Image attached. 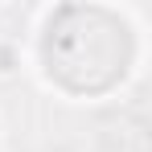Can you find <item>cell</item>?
<instances>
[{
	"mask_svg": "<svg viewBox=\"0 0 152 152\" xmlns=\"http://www.w3.org/2000/svg\"><path fill=\"white\" fill-rule=\"evenodd\" d=\"M25 74L58 103L99 107L132 91L148 66V21L136 4L58 0L29 21Z\"/></svg>",
	"mask_w": 152,
	"mask_h": 152,
	"instance_id": "obj_1",
	"label": "cell"
},
{
	"mask_svg": "<svg viewBox=\"0 0 152 152\" xmlns=\"http://www.w3.org/2000/svg\"><path fill=\"white\" fill-rule=\"evenodd\" d=\"M25 78V45L21 37H0V82Z\"/></svg>",
	"mask_w": 152,
	"mask_h": 152,
	"instance_id": "obj_2",
	"label": "cell"
},
{
	"mask_svg": "<svg viewBox=\"0 0 152 152\" xmlns=\"http://www.w3.org/2000/svg\"><path fill=\"white\" fill-rule=\"evenodd\" d=\"M4 144H8V124H4V115H0V152H4Z\"/></svg>",
	"mask_w": 152,
	"mask_h": 152,
	"instance_id": "obj_3",
	"label": "cell"
}]
</instances>
